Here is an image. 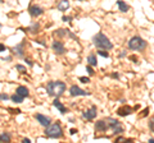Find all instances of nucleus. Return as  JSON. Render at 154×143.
Listing matches in <instances>:
<instances>
[{
    "label": "nucleus",
    "instance_id": "obj_18",
    "mask_svg": "<svg viewBox=\"0 0 154 143\" xmlns=\"http://www.w3.org/2000/svg\"><path fill=\"white\" fill-rule=\"evenodd\" d=\"M87 63H89V65H91V67H96L98 60H96L95 54H90V55L87 56Z\"/></svg>",
    "mask_w": 154,
    "mask_h": 143
},
{
    "label": "nucleus",
    "instance_id": "obj_2",
    "mask_svg": "<svg viewBox=\"0 0 154 143\" xmlns=\"http://www.w3.org/2000/svg\"><path fill=\"white\" fill-rule=\"evenodd\" d=\"M93 42H94V45H95L98 49L105 50V51H108V50H111L112 47H113V44L111 42V40H109V38L107 37L104 33L95 35L93 37Z\"/></svg>",
    "mask_w": 154,
    "mask_h": 143
},
{
    "label": "nucleus",
    "instance_id": "obj_6",
    "mask_svg": "<svg viewBox=\"0 0 154 143\" xmlns=\"http://www.w3.org/2000/svg\"><path fill=\"white\" fill-rule=\"evenodd\" d=\"M52 49H53V51L57 54V55H63V54L66 52V47H64V45L62 44L60 41H57V40L53 42Z\"/></svg>",
    "mask_w": 154,
    "mask_h": 143
},
{
    "label": "nucleus",
    "instance_id": "obj_20",
    "mask_svg": "<svg viewBox=\"0 0 154 143\" xmlns=\"http://www.w3.org/2000/svg\"><path fill=\"white\" fill-rule=\"evenodd\" d=\"M0 142H10V136L8 133L3 132L0 134Z\"/></svg>",
    "mask_w": 154,
    "mask_h": 143
},
{
    "label": "nucleus",
    "instance_id": "obj_8",
    "mask_svg": "<svg viewBox=\"0 0 154 143\" xmlns=\"http://www.w3.org/2000/svg\"><path fill=\"white\" fill-rule=\"evenodd\" d=\"M35 118H36V120L43 125V127H48V125L52 123V119H50L49 116H45L43 114H36V115H35Z\"/></svg>",
    "mask_w": 154,
    "mask_h": 143
},
{
    "label": "nucleus",
    "instance_id": "obj_12",
    "mask_svg": "<svg viewBox=\"0 0 154 143\" xmlns=\"http://www.w3.org/2000/svg\"><path fill=\"white\" fill-rule=\"evenodd\" d=\"M53 105H54V106H55V107H57V109L59 110V111H60V114H66V112H67L66 106H64L63 104H62L60 101L58 100V97H55V100L53 101Z\"/></svg>",
    "mask_w": 154,
    "mask_h": 143
},
{
    "label": "nucleus",
    "instance_id": "obj_23",
    "mask_svg": "<svg viewBox=\"0 0 154 143\" xmlns=\"http://www.w3.org/2000/svg\"><path fill=\"white\" fill-rule=\"evenodd\" d=\"M98 55L103 56V58H109V54H108V51H99V52H98Z\"/></svg>",
    "mask_w": 154,
    "mask_h": 143
},
{
    "label": "nucleus",
    "instance_id": "obj_30",
    "mask_svg": "<svg viewBox=\"0 0 154 143\" xmlns=\"http://www.w3.org/2000/svg\"><path fill=\"white\" fill-rule=\"evenodd\" d=\"M62 19L64 20V22H69L71 20V17H67V16H63V18H62Z\"/></svg>",
    "mask_w": 154,
    "mask_h": 143
},
{
    "label": "nucleus",
    "instance_id": "obj_26",
    "mask_svg": "<svg viewBox=\"0 0 154 143\" xmlns=\"http://www.w3.org/2000/svg\"><path fill=\"white\" fill-rule=\"evenodd\" d=\"M80 80H81L82 83H89V82H90L89 77H80Z\"/></svg>",
    "mask_w": 154,
    "mask_h": 143
},
{
    "label": "nucleus",
    "instance_id": "obj_38",
    "mask_svg": "<svg viewBox=\"0 0 154 143\" xmlns=\"http://www.w3.org/2000/svg\"><path fill=\"white\" fill-rule=\"evenodd\" d=\"M80 1H82V0H80Z\"/></svg>",
    "mask_w": 154,
    "mask_h": 143
},
{
    "label": "nucleus",
    "instance_id": "obj_33",
    "mask_svg": "<svg viewBox=\"0 0 154 143\" xmlns=\"http://www.w3.org/2000/svg\"><path fill=\"white\" fill-rule=\"evenodd\" d=\"M25 60H26V63H27V64L30 65V67H32V65H34V63H32L31 60H30V59H25Z\"/></svg>",
    "mask_w": 154,
    "mask_h": 143
},
{
    "label": "nucleus",
    "instance_id": "obj_9",
    "mask_svg": "<svg viewBox=\"0 0 154 143\" xmlns=\"http://www.w3.org/2000/svg\"><path fill=\"white\" fill-rule=\"evenodd\" d=\"M117 112L120 116H127V115H130V114H132L134 112V109H132L131 106H127V105H125V106H122V107H120V109H117Z\"/></svg>",
    "mask_w": 154,
    "mask_h": 143
},
{
    "label": "nucleus",
    "instance_id": "obj_1",
    "mask_svg": "<svg viewBox=\"0 0 154 143\" xmlns=\"http://www.w3.org/2000/svg\"><path fill=\"white\" fill-rule=\"evenodd\" d=\"M67 89V86L62 80H50L46 84V91L48 95L52 97H59L64 93V91Z\"/></svg>",
    "mask_w": 154,
    "mask_h": 143
},
{
    "label": "nucleus",
    "instance_id": "obj_17",
    "mask_svg": "<svg viewBox=\"0 0 154 143\" xmlns=\"http://www.w3.org/2000/svg\"><path fill=\"white\" fill-rule=\"evenodd\" d=\"M117 5H118V8H120V10L122 12V13H126V12H129V9H130L129 5H127L125 1H122V0H118Z\"/></svg>",
    "mask_w": 154,
    "mask_h": 143
},
{
    "label": "nucleus",
    "instance_id": "obj_13",
    "mask_svg": "<svg viewBox=\"0 0 154 143\" xmlns=\"http://www.w3.org/2000/svg\"><path fill=\"white\" fill-rule=\"evenodd\" d=\"M23 47H25V42H21L19 45L13 47V51L17 56H23L25 55V51H23Z\"/></svg>",
    "mask_w": 154,
    "mask_h": 143
},
{
    "label": "nucleus",
    "instance_id": "obj_31",
    "mask_svg": "<svg viewBox=\"0 0 154 143\" xmlns=\"http://www.w3.org/2000/svg\"><path fill=\"white\" fill-rule=\"evenodd\" d=\"M1 60H4V61H12V56H7V58H3Z\"/></svg>",
    "mask_w": 154,
    "mask_h": 143
},
{
    "label": "nucleus",
    "instance_id": "obj_16",
    "mask_svg": "<svg viewBox=\"0 0 154 143\" xmlns=\"http://www.w3.org/2000/svg\"><path fill=\"white\" fill-rule=\"evenodd\" d=\"M69 8V1L68 0H60V3L58 4V9L60 12H66Z\"/></svg>",
    "mask_w": 154,
    "mask_h": 143
},
{
    "label": "nucleus",
    "instance_id": "obj_35",
    "mask_svg": "<svg viewBox=\"0 0 154 143\" xmlns=\"http://www.w3.org/2000/svg\"><path fill=\"white\" fill-rule=\"evenodd\" d=\"M126 54H127V51H126V50H123V51H122V52L120 54V58H123V56H125Z\"/></svg>",
    "mask_w": 154,
    "mask_h": 143
},
{
    "label": "nucleus",
    "instance_id": "obj_5",
    "mask_svg": "<svg viewBox=\"0 0 154 143\" xmlns=\"http://www.w3.org/2000/svg\"><path fill=\"white\" fill-rule=\"evenodd\" d=\"M69 93H71V96L75 97V96H89V95H90V92L85 91V89H82V88H80L78 86H71Z\"/></svg>",
    "mask_w": 154,
    "mask_h": 143
},
{
    "label": "nucleus",
    "instance_id": "obj_10",
    "mask_svg": "<svg viewBox=\"0 0 154 143\" xmlns=\"http://www.w3.org/2000/svg\"><path fill=\"white\" fill-rule=\"evenodd\" d=\"M28 12H30V14H31V17H34V18L40 17L41 14L44 13V10L38 7V5H31L30 9H28Z\"/></svg>",
    "mask_w": 154,
    "mask_h": 143
},
{
    "label": "nucleus",
    "instance_id": "obj_32",
    "mask_svg": "<svg viewBox=\"0 0 154 143\" xmlns=\"http://www.w3.org/2000/svg\"><path fill=\"white\" fill-rule=\"evenodd\" d=\"M112 77H113L114 79H118V78H120V74H118V73H113V74H112Z\"/></svg>",
    "mask_w": 154,
    "mask_h": 143
},
{
    "label": "nucleus",
    "instance_id": "obj_7",
    "mask_svg": "<svg viewBox=\"0 0 154 143\" xmlns=\"http://www.w3.org/2000/svg\"><path fill=\"white\" fill-rule=\"evenodd\" d=\"M82 118L86 119V120H93V119L96 118V106H91V109L86 110V111L82 114Z\"/></svg>",
    "mask_w": 154,
    "mask_h": 143
},
{
    "label": "nucleus",
    "instance_id": "obj_21",
    "mask_svg": "<svg viewBox=\"0 0 154 143\" xmlns=\"http://www.w3.org/2000/svg\"><path fill=\"white\" fill-rule=\"evenodd\" d=\"M10 98H12V101H13V102H16V104H21V102H23V97H21L19 95H17V93H14Z\"/></svg>",
    "mask_w": 154,
    "mask_h": 143
},
{
    "label": "nucleus",
    "instance_id": "obj_37",
    "mask_svg": "<svg viewBox=\"0 0 154 143\" xmlns=\"http://www.w3.org/2000/svg\"><path fill=\"white\" fill-rule=\"evenodd\" d=\"M76 132H77L76 129H71V134H72V136H73V134H76Z\"/></svg>",
    "mask_w": 154,
    "mask_h": 143
},
{
    "label": "nucleus",
    "instance_id": "obj_24",
    "mask_svg": "<svg viewBox=\"0 0 154 143\" xmlns=\"http://www.w3.org/2000/svg\"><path fill=\"white\" fill-rule=\"evenodd\" d=\"M8 98H9V96H8L7 93H0V100H3V101H7Z\"/></svg>",
    "mask_w": 154,
    "mask_h": 143
},
{
    "label": "nucleus",
    "instance_id": "obj_3",
    "mask_svg": "<svg viewBox=\"0 0 154 143\" xmlns=\"http://www.w3.org/2000/svg\"><path fill=\"white\" fill-rule=\"evenodd\" d=\"M45 136L48 138H54V139H58V138H62L63 137V130H62V127L59 125L58 123L55 124H49L48 127H45Z\"/></svg>",
    "mask_w": 154,
    "mask_h": 143
},
{
    "label": "nucleus",
    "instance_id": "obj_29",
    "mask_svg": "<svg viewBox=\"0 0 154 143\" xmlns=\"http://www.w3.org/2000/svg\"><path fill=\"white\" fill-rule=\"evenodd\" d=\"M7 50V47H5V45H3V44H0V52H3V51H5Z\"/></svg>",
    "mask_w": 154,
    "mask_h": 143
},
{
    "label": "nucleus",
    "instance_id": "obj_4",
    "mask_svg": "<svg viewBox=\"0 0 154 143\" xmlns=\"http://www.w3.org/2000/svg\"><path fill=\"white\" fill-rule=\"evenodd\" d=\"M146 46H148L146 41L143 40L140 36H134V37L129 41V47L131 50H136V51H143Z\"/></svg>",
    "mask_w": 154,
    "mask_h": 143
},
{
    "label": "nucleus",
    "instance_id": "obj_11",
    "mask_svg": "<svg viewBox=\"0 0 154 143\" xmlns=\"http://www.w3.org/2000/svg\"><path fill=\"white\" fill-rule=\"evenodd\" d=\"M95 129L96 132H105L108 129V125H107L105 120H98L95 123Z\"/></svg>",
    "mask_w": 154,
    "mask_h": 143
},
{
    "label": "nucleus",
    "instance_id": "obj_14",
    "mask_svg": "<svg viewBox=\"0 0 154 143\" xmlns=\"http://www.w3.org/2000/svg\"><path fill=\"white\" fill-rule=\"evenodd\" d=\"M16 93H17V95H19L21 97L25 98V97H27V96H28L30 92H28V88H27V87H25V86H19V87L17 88Z\"/></svg>",
    "mask_w": 154,
    "mask_h": 143
},
{
    "label": "nucleus",
    "instance_id": "obj_22",
    "mask_svg": "<svg viewBox=\"0 0 154 143\" xmlns=\"http://www.w3.org/2000/svg\"><path fill=\"white\" fill-rule=\"evenodd\" d=\"M16 69L19 72V73H26V67H23V65H21V64H18V65H16Z\"/></svg>",
    "mask_w": 154,
    "mask_h": 143
},
{
    "label": "nucleus",
    "instance_id": "obj_15",
    "mask_svg": "<svg viewBox=\"0 0 154 143\" xmlns=\"http://www.w3.org/2000/svg\"><path fill=\"white\" fill-rule=\"evenodd\" d=\"M105 123L107 125H108V128H116V127H118V125H121V123L117 120V119H113V118H108V119H105Z\"/></svg>",
    "mask_w": 154,
    "mask_h": 143
},
{
    "label": "nucleus",
    "instance_id": "obj_27",
    "mask_svg": "<svg viewBox=\"0 0 154 143\" xmlns=\"http://www.w3.org/2000/svg\"><path fill=\"white\" fill-rule=\"evenodd\" d=\"M153 119H150V121H149V128H150V132H153L154 130V123H153Z\"/></svg>",
    "mask_w": 154,
    "mask_h": 143
},
{
    "label": "nucleus",
    "instance_id": "obj_19",
    "mask_svg": "<svg viewBox=\"0 0 154 143\" xmlns=\"http://www.w3.org/2000/svg\"><path fill=\"white\" fill-rule=\"evenodd\" d=\"M38 28H40V25H38V23H32L28 28H26V31H30L31 33H37Z\"/></svg>",
    "mask_w": 154,
    "mask_h": 143
},
{
    "label": "nucleus",
    "instance_id": "obj_28",
    "mask_svg": "<svg viewBox=\"0 0 154 143\" xmlns=\"http://www.w3.org/2000/svg\"><path fill=\"white\" fill-rule=\"evenodd\" d=\"M9 111L12 112V114H19L21 110L19 109H16V110H14V109H9Z\"/></svg>",
    "mask_w": 154,
    "mask_h": 143
},
{
    "label": "nucleus",
    "instance_id": "obj_25",
    "mask_svg": "<svg viewBox=\"0 0 154 143\" xmlns=\"http://www.w3.org/2000/svg\"><path fill=\"white\" fill-rule=\"evenodd\" d=\"M86 70H87V73L90 74V76H94V70H93V68H91V65H87Z\"/></svg>",
    "mask_w": 154,
    "mask_h": 143
},
{
    "label": "nucleus",
    "instance_id": "obj_34",
    "mask_svg": "<svg viewBox=\"0 0 154 143\" xmlns=\"http://www.w3.org/2000/svg\"><path fill=\"white\" fill-rule=\"evenodd\" d=\"M148 112H149V109H148V107H146V109H145V110H144V112H143V114H141L140 116H145V115H146V114H148Z\"/></svg>",
    "mask_w": 154,
    "mask_h": 143
},
{
    "label": "nucleus",
    "instance_id": "obj_36",
    "mask_svg": "<svg viewBox=\"0 0 154 143\" xmlns=\"http://www.w3.org/2000/svg\"><path fill=\"white\" fill-rule=\"evenodd\" d=\"M23 143H31V141H30L28 138H23V141H22Z\"/></svg>",
    "mask_w": 154,
    "mask_h": 143
},
{
    "label": "nucleus",
    "instance_id": "obj_39",
    "mask_svg": "<svg viewBox=\"0 0 154 143\" xmlns=\"http://www.w3.org/2000/svg\"><path fill=\"white\" fill-rule=\"evenodd\" d=\"M0 27H1V25H0Z\"/></svg>",
    "mask_w": 154,
    "mask_h": 143
}]
</instances>
